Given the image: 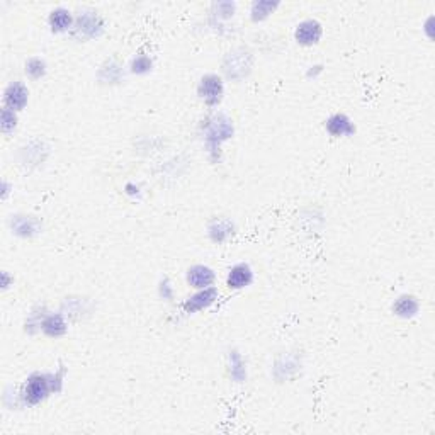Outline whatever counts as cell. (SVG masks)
Wrapping results in <instances>:
<instances>
[{
    "label": "cell",
    "mask_w": 435,
    "mask_h": 435,
    "mask_svg": "<svg viewBox=\"0 0 435 435\" xmlns=\"http://www.w3.org/2000/svg\"><path fill=\"white\" fill-rule=\"evenodd\" d=\"M322 72H323L322 63H318V65H311L306 72V78H316Z\"/></svg>",
    "instance_id": "22"
},
{
    "label": "cell",
    "mask_w": 435,
    "mask_h": 435,
    "mask_svg": "<svg viewBox=\"0 0 435 435\" xmlns=\"http://www.w3.org/2000/svg\"><path fill=\"white\" fill-rule=\"evenodd\" d=\"M325 129L334 138H350L357 133L354 121L347 114L335 113L325 121Z\"/></svg>",
    "instance_id": "10"
},
{
    "label": "cell",
    "mask_w": 435,
    "mask_h": 435,
    "mask_svg": "<svg viewBox=\"0 0 435 435\" xmlns=\"http://www.w3.org/2000/svg\"><path fill=\"white\" fill-rule=\"evenodd\" d=\"M104 31V21L99 17L97 13H85L82 17L75 19L73 24V34H80L82 39H92L99 38Z\"/></svg>",
    "instance_id": "7"
},
{
    "label": "cell",
    "mask_w": 435,
    "mask_h": 435,
    "mask_svg": "<svg viewBox=\"0 0 435 435\" xmlns=\"http://www.w3.org/2000/svg\"><path fill=\"white\" fill-rule=\"evenodd\" d=\"M9 223L14 235L21 236V238H31V236L38 235L39 230H41V223L33 216L13 215L10 216Z\"/></svg>",
    "instance_id": "13"
},
{
    "label": "cell",
    "mask_w": 435,
    "mask_h": 435,
    "mask_svg": "<svg viewBox=\"0 0 435 435\" xmlns=\"http://www.w3.org/2000/svg\"><path fill=\"white\" fill-rule=\"evenodd\" d=\"M235 223L228 216H215L208 221V236L213 243H224L235 235Z\"/></svg>",
    "instance_id": "8"
},
{
    "label": "cell",
    "mask_w": 435,
    "mask_h": 435,
    "mask_svg": "<svg viewBox=\"0 0 435 435\" xmlns=\"http://www.w3.org/2000/svg\"><path fill=\"white\" fill-rule=\"evenodd\" d=\"M230 361H231V378L236 379V383H242V378H240L238 371L242 373L243 378H247V373H245V364H243V359L240 357L238 352H233V354L230 355Z\"/></svg>",
    "instance_id": "20"
},
{
    "label": "cell",
    "mask_w": 435,
    "mask_h": 435,
    "mask_svg": "<svg viewBox=\"0 0 435 435\" xmlns=\"http://www.w3.org/2000/svg\"><path fill=\"white\" fill-rule=\"evenodd\" d=\"M185 280H187L189 286L192 290H206V287L215 286L216 283V274L209 266H204V264H196V266H191L185 272Z\"/></svg>",
    "instance_id": "9"
},
{
    "label": "cell",
    "mask_w": 435,
    "mask_h": 435,
    "mask_svg": "<svg viewBox=\"0 0 435 435\" xmlns=\"http://www.w3.org/2000/svg\"><path fill=\"white\" fill-rule=\"evenodd\" d=\"M254 279H255L254 269L248 266V264L240 262V264H235V266L228 271L227 286L233 291H240L250 286V284L254 283Z\"/></svg>",
    "instance_id": "12"
},
{
    "label": "cell",
    "mask_w": 435,
    "mask_h": 435,
    "mask_svg": "<svg viewBox=\"0 0 435 435\" xmlns=\"http://www.w3.org/2000/svg\"><path fill=\"white\" fill-rule=\"evenodd\" d=\"M48 24L55 34L69 33L70 29H73L75 19L69 9H65V7H57V9L51 10Z\"/></svg>",
    "instance_id": "15"
},
{
    "label": "cell",
    "mask_w": 435,
    "mask_h": 435,
    "mask_svg": "<svg viewBox=\"0 0 435 435\" xmlns=\"http://www.w3.org/2000/svg\"><path fill=\"white\" fill-rule=\"evenodd\" d=\"M3 108L14 110V113H21L26 109L27 102H29V89H27L24 82L13 80L3 90Z\"/></svg>",
    "instance_id": "4"
},
{
    "label": "cell",
    "mask_w": 435,
    "mask_h": 435,
    "mask_svg": "<svg viewBox=\"0 0 435 435\" xmlns=\"http://www.w3.org/2000/svg\"><path fill=\"white\" fill-rule=\"evenodd\" d=\"M160 296L165 299V301H172V286H170L169 279H164L160 284Z\"/></svg>",
    "instance_id": "21"
},
{
    "label": "cell",
    "mask_w": 435,
    "mask_h": 435,
    "mask_svg": "<svg viewBox=\"0 0 435 435\" xmlns=\"http://www.w3.org/2000/svg\"><path fill=\"white\" fill-rule=\"evenodd\" d=\"M65 367H60L55 373H33L22 383L17 399L22 406H36L46 401L51 394L62 393L65 385Z\"/></svg>",
    "instance_id": "1"
},
{
    "label": "cell",
    "mask_w": 435,
    "mask_h": 435,
    "mask_svg": "<svg viewBox=\"0 0 435 435\" xmlns=\"http://www.w3.org/2000/svg\"><path fill=\"white\" fill-rule=\"evenodd\" d=\"M17 122H19L17 113H14V110L7 108H2V114H0V131L3 134L14 133L15 128H17Z\"/></svg>",
    "instance_id": "18"
},
{
    "label": "cell",
    "mask_w": 435,
    "mask_h": 435,
    "mask_svg": "<svg viewBox=\"0 0 435 435\" xmlns=\"http://www.w3.org/2000/svg\"><path fill=\"white\" fill-rule=\"evenodd\" d=\"M24 72L29 80H39V78L45 77L46 72H48V65H46V62L41 57H31L26 62Z\"/></svg>",
    "instance_id": "16"
},
{
    "label": "cell",
    "mask_w": 435,
    "mask_h": 435,
    "mask_svg": "<svg viewBox=\"0 0 435 435\" xmlns=\"http://www.w3.org/2000/svg\"><path fill=\"white\" fill-rule=\"evenodd\" d=\"M153 69V62L148 55H136L133 58L131 63H129V70L134 75H146L152 72Z\"/></svg>",
    "instance_id": "19"
},
{
    "label": "cell",
    "mask_w": 435,
    "mask_h": 435,
    "mask_svg": "<svg viewBox=\"0 0 435 435\" xmlns=\"http://www.w3.org/2000/svg\"><path fill=\"white\" fill-rule=\"evenodd\" d=\"M323 36V26L316 19H304L294 29V39L301 46L318 45Z\"/></svg>",
    "instance_id": "6"
},
{
    "label": "cell",
    "mask_w": 435,
    "mask_h": 435,
    "mask_svg": "<svg viewBox=\"0 0 435 435\" xmlns=\"http://www.w3.org/2000/svg\"><path fill=\"white\" fill-rule=\"evenodd\" d=\"M279 7V2H269V0H260V2H254L252 3V9H250V17L252 21L259 22L267 19L269 15L274 13L276 9Z\"/></svg>",
    "instance_id": "17"
},
{
    "label": "cell",
    "mask_w": 435,
    "mask_h": 435,
    "mask_svg": "<svg viewBox=\"0 0 435 435\" xmlns=\"http://www.w3.org/2000/svg\"><path fill=\"white\" fill-rule=\"evenodd\" d=\"M197 97L208 106L209 109H215L221 104L224 97V80L218 73H206L201 77L197 84Z\"/></svg>",
    "instance_id": "3"
},
{
    "label": "cell",
    "mask_w": 435,
    "mask_h": 435,
    "mask_svg": "<svg viewBox=\"0 0 435 435\" xmlns=\"http://www.w3.org/2000/svg\"><path fill=\"white\" fill-rule=\"evenodd\" d=\"M41 334L50 338H60L69 334V320L65 313H53L46 311L41 322Z\"/></svg>",
    "instance_id": "11"
},
{
    "label": "cell",
    "mask_w": 435,
    "mask_h": 435,
    "mask_svg": "<svg viewBox=\"0 0 435 435\" xmlns=\"http://www.w3.org/2000/svg\"><path fill=\"white\" fill-rule=\"evenodd\" d=\"M204 145L209 155L220 152L221 145L233 136V122L224 114L206 117Z\"/></svg>",
    "instance_id": "2"
},
{
    "label": "cell",
    "mask_w": 435,
    "mask_h": 435,
    "mask_svg": "<svg viewBox=\"0 0 435 435\" xmlns=\"http://www.w3.org/2000/svg\"><path fill=\"white\" fill-rule=\"evenodd\" d=\"M218 296H220V291H218L215 286L206 287V290H197L192 296H189V298L182 303V310H184V313L187 315L208 310L209 306H213V304L216 303Z\"/></svg>",
    "instance_id": "5"
},
{
    "label": "cell",
    "mask_w": 435,
    "mask_h": 435,
    "mask_svg": "<svg viewBox=\"0 0 435 435\" xmlns=\"http://www.w3.org/2000/svg\"><path fill=\"white\" fill-rule=\"evenodd\" d=\"M393 315H397L398 318L403 320H411L418 315L420 311V301H418L417 296L413 294H401L394 299L393 306H391Z\"/></svg>",
    "instance_id": "14"
}]
</instances>
